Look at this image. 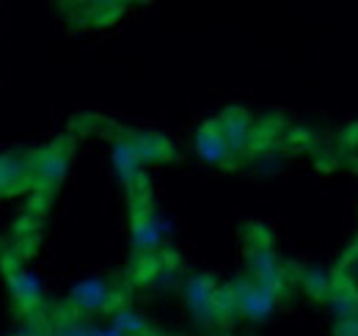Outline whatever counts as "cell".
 <instances>
[{"mask_svg":"<svg viewBox=\"0 0 358 336\" xmlns=\"http://www.w3.org/2000/svg\"><path fill=\"white\" fill-rule=\"evenodd\" d=\"M196 149H199V155H201L207 163H213V166L231 168L240 163L237 152L229 146V141L224 138L221 127L215 125V119L207 122V125L199 130V135H196Z\"/></svg>","mask_w":358,"mask_h":336,"instance_id":"cell-6","label":"cell"},{"mask_svg":"<svg viewBox=\"0 0 358 336\" xmlns=\"http://www.w3.org/2000/svg\"><path fill=\"white\" fill-rule=\"evenodd\" d=\"M113 328H119L124 336H149L146 320H143L138 312L127 309V306H119V309L113 312Z\"/></svg>","mask_w":358,"mask_h":336,"instance_id":"cell-10","label":"cell"},{"mask_svg":"<svg viewBox=\"0 0 358 336\" xmlns=\"http://www.w3.org/2000/svg\"><path fill=\"white\" fill-rule=\"evenodd\" d=\"M66 306L78 314V317H86V314H113L119 306H122V298H119V290L102 279H91V281H83L78 284L69 298H66Z\"/></svg>","mask_w":358,"mask_h":336,"instance_id":"cell-3","label":"cell"},{"mask_svg":"<svg viewBox=\"0 0 358 336\" xmlns=\"http://www.w3.org/2000/svg\"><path fill=\"white\" fill-rule=\"evenodd\" d=\"M229 290V298H231V306L237 314H243L245 320H268L270 314L275 312L278 306V295H273L270 290L259 287L257 281H251L248 276L234 281Z\"/></svg>","mask_w":358,"mask_h":336,"instance_id":"cell-4","label":"cell"},{"mask_svg":"<svg viewBox=\"0 0 358 336\" xmlns=\"http://www.w3.org/2000/svg\"><path fill=\"white\" fill-rule=\"evenodd\" d=\"M306 287H309V293H314L317 298H322L325 293H331V281H328V276H322V273H317V270H312V273L306 276Z\"/></svg>","mask_w":358,"mask_h":336,"instance_id":"cell-12","label":"cell"},{"mask_svg":"<svg viewBox=\"0 0 358 336\" xmlns=\"http://www.w3.org/2000/svg\"><path fill=\"white\" fill-rule=\"evenodd\" d=\"M34 188V166L31 152L0 155V199L20 196Z\"/></svg>","mask_w":358,"mask_h":336,"instance_id":"cell-5","label":"cell"},{"mask_svg":"<svg viewBox=\"0 0 358 336\" xmlns=\"http://www.w3.org/2000/svg\"><path fill=\"white\" fill-rule=\"evenodd\" d=\"M119 138H122L124 144H130V149L138 155L141 163H157V160L174 158L171 144H169L166 138H160V135H149V132H122Z\"/></svg>","mask_w":358,"mask_h":336,"instance_id":"cell-9","label":"cell"},{"mask_svg":"<svg viewBox=\"0 0 358 336\" xmlns=\"http://www.w3.org/2000/svg\"><path fill=\"white\" fill-rule=\"evenodd\" d=\"M69 152L72 144L66 138L50 144L45 149L31 152V166H34V188H31V218L47 210L55 188L61 185L64 174H66V163H69Z\"/></svg>","mask_w":358,"mask_h":336,"instance_id":"cell-2","label":"cell"},{"mask_svg":"<svg viewBox=\"0 0 358 336\" xmlns=\"http://www.w3.org/2000/svg\"><path fill=\"white\" fill-rule=\"evenodd\" d=\"M0 273H3V281H6V290H8L14 312L25 323L39 320L47 312L42 284L36 281L34 273H28V267H25V251L14 240H3L0 243Z\"/></svg>","mask_w":358,"mask_h":336,"instance_id":"cell-1","label":"cell"},{"mask_svg":"<svg viewBox=\"0 0 358 336\" xmlns=\"http://www.w3.org/2000/svg\"><path fill=\"white\" fill-rule=\"evenodd\" d=\"M215 125L221 127V132H224V138L229 141V146L243 160V155L254 146V122H251V116L245 111L231 108V111H226V113H221L215 119Z\"/></svg>","mask_w":358,"mask_h":336,"instance_id":"cell-8","label":"cell"},{"mask_svg":"<svg viewBox=\"0 0 358 336\" xmlns=\"http://www.w3.org/2000/svg\"><path fill=\"white\" fill-rule=\"evenodd\" d=\"M356 270H358V259H356Z\"/></svg>","mask_w":358,"mask_h":336,"instance_id":"cell-14","label":"cell"},{"mask_svg":"<svg viewBox=\"0 0 358 336\" xmlns=\"http://www.w3.org/2000/svg\"><path fill=\"white\" fill-rule=\"evenodd\" d=\"M218 287L210 276H190L187 284H185V295H187V303L193 309V314L201 320V323H210L215 317H221L218 312Z\"/></svg>","mask_w":358,"mask_h":336,"instance_id":"cell-7","label":"cell"},{"mask_svg":"<svg viewBox=\"0 0 358 336\" xmlns=\"http://www.w3.org/2000/svg\"><path fill=\"white\" fill-rule=\"evenodd\" d=\"M336 336H358V317L339 320V326H336Z\"/></svg>","mask_w":358,"mask_h":336,"instance_id":"cell-13","label":"cell"},{"mask_svg":"<svg viewBox=\"0 0 358 336\" xmlns=\"http://www.w3.org/2000/svg\"><path fill=\"white\" fill-rule=\"evenodd\" d=\"M334 312L339 320L358 317V295L353 293H336L334 295Z\"/></svg>","mask_w":358,"mask_h":336,"instance_id":"cell-11","label":"cell"}]
</instances>
